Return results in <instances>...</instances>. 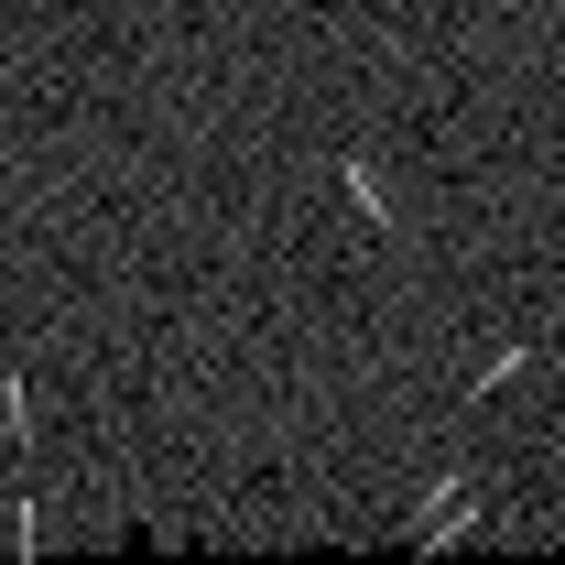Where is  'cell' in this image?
Wrapping results in <instances>:
<instances>
[{"mask_svg": "<svg viewBox=\"0 0 565 565\" xmlns=\"http://www.w3.org/2000/svg\"><path fill=\"white\" fill-rule=\"evenodd\" d=\"M479 522H490V479H435V500L403 522V544H414V555H446V544H468Z\"/></svg>", "mask_w": 565, "mask_h": 565, "instance_id": "obj_1", "label": "cell"}, {"mask_svg": "<svg viewBox=\"0 0 565 565\" xmlns=\"http://www.w3.org/2000/svg\"><path fill=\"white\" fill-rule=\"evenodd\" d=\"M338 196H349V217L370 228V239H392L403 217H392V185H381V163L370 152H338Z\"/></svg>", "mask_w": 565, "mask_h": 565, "instance_id": "obj_2", "label": "cell"}, {"mask_svg": "<svg viewBox=\"0 0 565 565\" xmlns=\"http://www.w3.org/2000/svg\"><path fill=\"white\" fill-rule=\"evenodd\" d=\"M0 435H11V457L33 468V446H44V414H33V381H22V370H0Z\"/></svg>", "mask_w": 565, "mask_h": 565, "instance_id": "obj_3", "label": "cell"}, {"mask_svg": "<svg viewBox=\"0 0 565 565\" xmlns=\"http://www.w3.org/2000/svg\"><path fill=\"white\" fill-rule=\"evenodd\" d=\"M522 370H533V338H500V349L479 359V370H468V403H500V392H511Z\"/></svg>", "mask_w": 565, "mask_h": 565, "instance_id": "obj_4", "label": "cell"}, {"mask_svg": "<svg viewBox=\"0 0 565 565\" xmlns=\"http://www.w3.org/2000/svg\"><path fill=\"white\" fill-rule=\"evenodd\" d=\"M55 544V500H44V479H22V500H11V555H44Z\"/></svg>", "mask_w": 565, "mask_h": 565, "instance_id": "obj_5", "label": "cell"}, {"mask_svg": "<svg viewBox=\"0 0 565 565\" xmlns=\"http://www.w3.org/2000/svg\"><path fill=\"white\" fill-rule=\"evenodd\" d=\"M511 11H533V0H511Z\"/></svg>", "mask_w": 565, "mask_h": 565, "instance_id": "obj_6", "label": "cell"}]
</instances>
